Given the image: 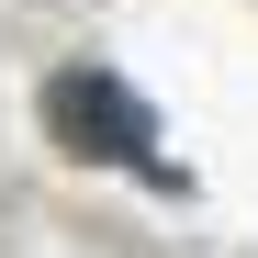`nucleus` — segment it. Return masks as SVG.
Returning a JSON list of instances; mask_svg holds the SVG:
<instances>
[{"label": "nucleus", "instance_id": "obj_1", "mask_svg": "<svg viewBox=\"0 0 258 258\" xmlns=\"http://www.w3.org/2000/svg\"><path fill=\"white\" fill-rule=\"evenodd\" d=\"M45 135L68 157H101V168H157V146H146L157 123H146V101L112 68H56L45 79Z\"/></svg>", "mask_w": 258, "mask_h": 258}]
</instances>
